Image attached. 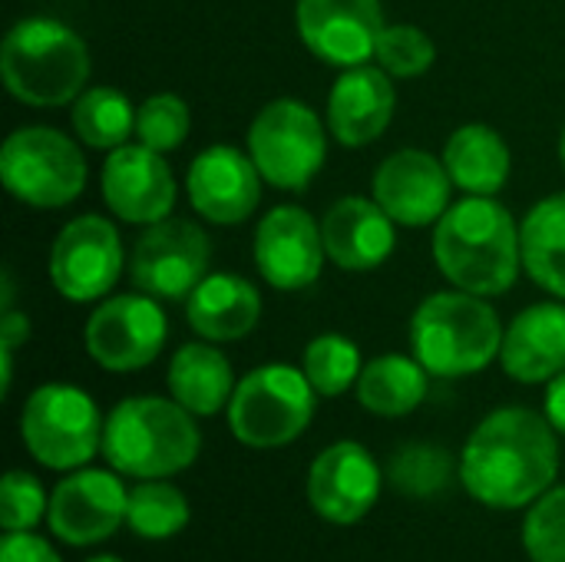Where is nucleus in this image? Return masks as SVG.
Instances as JSON below:
<instances>
[{"label":"nucleus","mask_w":565,"mask_h":562,"mask_svg":"<svg viewBox=\"0 0 565 562\" xmlns=\"http://www.w3.org/2000/svg\"><path fill=\"white\" fill-rule=\"evenodd\" d=\"M559 474L556 427L526 411L500 407L470 434L460 454L463 490L493 510H520L536 503Z\"/></svg>","instance_id":"nucleus-1"},{"label":"nucleus","mask_w":565,"mask_h":562,"mask_svg":"<svg viewBox=\"0 0 565 562\" xmlns=\"http://www.w3.org/2000/svg\"><path fill=\"white\" fill-rule=\"evenodd\" d=\"M434 258L454 288L480 298L503 295L523 268L520 229L510 209L493 195H467L440 215L434 229Z\"/></svg>","instance_id":"nucleus-2"},{"label":"nucleus","mask_w":565,"mask_h":562,"mask_svg":"<svg viewBox=\"0 0 565 562\" xmlns=\"http://www.w3.org/2000/svg\"><path fill=\"white\" fill-rule=\"evenodd\" d=\"M179 401L126 397L103 427V454L109 467L139 480H166L195 464L202 437Z\"/></svg>","instance_id":"nucleus-3"},{"label":"nucleus","mask_w":565,"mask_h":562,"mask_svg":"<svg viewBox=\"0 0 565 562\" xmlns=\"http://www.w3.org/2000/svg\"><path fill=\"white\" fill-rule=\"evenodd\" d=\"M0 73L13 99L36 109L66 106L76 103L89 79V50L66 23L26 17L3 40Z\"/></svg>","instance_id":"nucleus-4"},{"label":"nucleus","mask_w":565,"mask_h":562,"mask_svg":"<svg viewBox=\"0 0 565 562\" xmlns=\"http://www.w3.org/2000/svg\"><path fill=\"white\" fill-rule=\"evenodd\" d=\"M414 358L437 378H467L500 358L503 325L487 298L437 291L411 318Z\"/></svg>","instance_id":"nucleus-5"},{"label":"nucleus","mask_w":565,"mask_h":562,"mask_svg":"<svg viewBox=\"0 0 565 562\" xmlns=\"http://www.w3.org/2000/svg\"><path fill=\"white\" fill-rule=\"evenodd\" d=\"M315 388L305 371L265 364L235 384L228 401L232 434L255 450H275L305 434L315 414Z\"/></svg>","instance_id":"nucleus-6"},{"label":"nucleus","mask_w":565,"mask_h":562,"mask_svg":"<svg viewBox=\"0 0 565 562\" xmlns=\"http://www.w3.org/2000/svg\"><path fill=\"white\" fill-rule=\"evenodd\" d=\"M0 179L13 199L33 209H63L86 185V159L60 129L23 126L0 149Z\"/></svg>","instance_id":"nucleus-7"},{"label":"nucleus","mask_w":565,"mask_h":562,"mask_svg":"<svg viewBox=\"0 0 565 562\" xmlns=\"http://www.w3.org/2000/svg\"><path fill=\"white\" fill-rule=\"evenodd\" d=\"M103 417L93 397L73 384H43L30 394L20 437L50 470H79L103 450Z\"/></svg>","instance_id":"nucleus-8"},{"label":"nucleus","mask_w":565,"mask_h":562,"mask_svg":"<svg viewBox=\"0 0 565 562\" xmlns=\"http://www.w3.org/2000/svg\"><path fill=\"white\" fill-rule=\"evenodd\" d=\"M328 136L318 113L301 99L268 103L248 129V156L262 179L285 192H305L321 172Z\"/></svg>","instance_id":"nucleus-9"},{"label":"nucleus","mask_w":565,"mask_h":562,"mask_svg":"<svg viewBox=\"0 0 565 562\" xmlns=\"http://www.w3.org/2000/svg\"><path fill=\"white\" fill-rule=\"evenodd\" d=\"M209 235L185 219H162L132 248V285L159 301L189 298L209 275Z\"/></svg>","instance_id":"nucleus-10"},{"label":"nucleus","mask_w":565,"mask_h":562,"mask_svg":"<svg viewBox=\"0 0 565 562\" xmlns=\"http://www.w3.org/2000/svg\"><path fill=\"white\" fill-rule=\"evenodd\" d=\"M166 335L169 325L159 298L146 291L116 295L106 298L86 321V351L106 371H139L159 358Z\"/></svg>","instance_id":"nucleus-11"},{"label":"nucleus","mask_w":565,"mask_h":562,"mask_svg":"<svg viewBox=\"0 0 565 562\" xmlns=\"http://www.w3.org/2000/svg\"><path fill=\"white\" fill-rule=\"evenodd\" d=\"M122 272V242L109 219L79 215L63 225L50 248V282L76 305L99 301Z\"/></svg>","instance_id":"nucleus-12"},{"label":"nucleus","mask_w":565,"mask_h":562,"mask_svg":"<svg viewBox=\"0 0 565 562\" xmlns=\"http://www.w3.org/2000/svg\"><path fill=\"white\" fill-rule=\"evenodd\" d=\"M295 20L305 46L341 70L367 63L387 26L381 0H298Z\"/></svg>","instance_id":"nucleus-13"},{"label":"nucleus","mask_w":565,"mask_h":562,"mask_svg":"<svg viewBox=\"0 0 565 562\" xmlns=\"http://www.w3.org/2000/svg\"><path fill=\"white\" fill-rule=\"evenodd\" d=\"M377 497L381 467L361 444L341 441L315 457L308 470V503L321 520L354 527L374 510Z\"/></svg>","instance_id":"nucleus-14"},{"label":"nucleus","mask_w":565,"mask_h":562,"mask_svg":"<svg viewBox=\"0 0 565 562\" xmlns=\"http://www.w3.org/2000/svg\"><path fill=\"white\" fill-rule=\"evenodd\" d=\"M321 225L301 205L271 209L255 232V265L271 288L301 291L318 282L324 268Z\"/></svg>","instance_id":"nucleus-15"},{"label":"nucleus","mask_w":565,"mask_h":562,"mask_svg":"<svg viewBox=\"0 0 565 562\" xmlns=\"http://www.w3.org/2000/svg\"><path fill=\"white\" fill-rule=\"evenodd\" d=\"M450 185L454 179L444 159L420 149H401L374 172V202L397 225L424 229L437 225L450 209Z\"/></svg>","instance_id":"nucleus-16"},{"label":"nucleus","mask_w":565,"mask_h":562,"mask_svg":"<svg viewBox=\"0 0 565 562\" xmlns=\"http://www.w3.org/2000/svg\"><path fill=\"white\" fill-rule=\"evenodd\" d=\"M103 199L122 222L156 225L175 209V176L162 152L126 142L103 166Z\"/></svg>","instance_id":"nucleus-17"},{"label":"nucleus","mask_w":565,"mask_h":562,"mask_svg":"<svg viewBox=\"0 0 565 562\" xmlns=\"http://www.w3.org/2000/svg\"><path fill=\"white\" fill-rule=\"evenodd\" d=\"M126 503L129 494L119 477L106 470H76L53 490L46 523L56 540L89 547L113 537L126 523Z\"/></svg>","instance_id":"nucleus-18"},{"label":"nucleus","mask_w":565,"mask_h":562,"mask_svg":"<svg viewBox=\"0 0 565 562\" xmlns=\"http://www.w3.org/2000/svg\"><path fill=\"white\" fill-rule=\"evenodd\" d=\"M189 202L192 209L215 225L245 222L262 199V172L235 146H209L189 166Z\"/></svg>","instance_id":"nucleus-19"},{"label":"nucleus","mask_w":565,"mask_h":562,"mask_svg":"<svg viewBox=\"0 0 565 562\" xmlns=\"http://www.w3.org/2000/svg\"><path fill=\"white\" fill-rule=\"evenodd\" d=\"M397 93L391 73L381 66H351L341 70L328 96V126L341 146L361 149L384 136L394 119Z\"/></svg>","instance_id":"nucleus-20"},{"label":"nucleus","mask_w":565,"mask_h":562,"mask_svg":"<svg viewBox=\"0 0 565 562\" xmlns=\"http://www.w3.org/2000/svg\"><path fill=\"white\" fill-rule=\"evenodd\" d=\"M394 225L397 222L364 195L338 199L321 219L328 258L348 272H371L391 258Z\"/></svg>","instance_id":"nucleus-21"},{"label":"nucleus","mask_w":565,"mask_h":562,"mask_svg":"<svg viewBox=\"0 0 565 562\" xmlns=\"http://www.w3.org/2000/svg\"><path fill=\"white\" fill-rule=\"evenodd\" d=\"M503 371L520 384H543L565 371V305L540 301L520 311L500 348Z\"/></svg>","instance_id":"nucleus-22"},{"label":"nucleus","mask_w":565,"mask_h":562,"mask_svg":"<svg viewBox=\"0 0 565 562\" xmlns=\"http://www.w3.org/2000/svg\"><path fill=\"white\" fill-rule=\"evenodd\" d=\"M185 315L192 331L205 341H238L258 325L262 295L238 275H205V282L189 295Z\"/></svg>","instance_id":"nucleus-23"},{"label":"nucleus","mask_w":565,"mask_h":562,"mask_svg":"<svg viewBox=\"0 0 565 562\" xmlns=\"http://www.w3.org/2000/svg\"><path fill=\"white\" fill-rule=\"evenodd\" d=\"M444 166L467 195H497L510 179V146L497 129L470 123L447 139Z\"/></svg>","instance_id":"nucleus-24"},{"label":"nucleus","mask_w":565,"mask_h":562,"mask_svg":"<svg viewBox=\"0 0 565 562\" xmlns=\"http://www.w3.org/2000/svg\"><path fill=\"white\" fill-rule=\"evenodd\" d=\"M169 391L195 417H212L228 407L235 374L228 358L212 344H182L169 364Z\"/></svg>","instance_id":"nucleus-25"},{"label":"nucleus","mask_w":565,"mask_h":562,"mask_svg":"<svg viewBox=\"0 0 565 562\" xmlns=\"http://www.w3.org/2000/svg\"><path fill=\"white\" fill-rule=\"evenodd\" d=\"M427 397V368L417 358L381 354L358 378V401L377 417H404Z\"/></svg>","instance_id":"nucleus-26"},{"label":"nucleus","mask_w":565,"mask_h":562,"mask_svg":"<svg viewBox=\"0 0 565 562\" xmlns=\"http://www.w3.org/2000/svg\"><path fill=\"white\" fill-rule=\"evenodd\" d=\"M523 268L550 295L565 298V192L543 199L520 225Z\"/></svg>","instance_id":"nucleus-27"},{"label":"nucleus","mask_w":565,"mask_h":562,"mask_svg":"<svg viewBox=\"0 0 565 562\" xmlns=\"http://www.w3.org/2000/svg\"><path fill=\"white\" fill-rule=\"evenodd\" d=\"M73 129L93 149H119L136 132V109L113 86H89L73 103Z\"/></svg>","instance_id":"nucleus-28"},{"label":"nucleus","mask_w":565,"mask_h":562,"mask_svg":"<svg viewBox=\"0 0 565 562\" xmlns=\"http://www.w3.org/2000/svg\"><path fill=\"white\" fill-rule=\"evenodd\" d=\"M189 523L185 497L166 480H146L129 494L126 527L142 540H169Z\"/></svg>","instance_id":"nucleus-29"},{"label":"nucleus","mask_w":565,"mask_h":562,"mask_svg":"<svg viewBox=\"0 0 565 562\" xmlns=\"http://www.w3.org/2000/svg\"><path fill=\"white\" fill-rule=\"evenodd\" d=\"M361 351L344 335H321L305 351V374L321 397L344 394L361 378Z\"/></svg>","instance_id":"nucleus-30"},{"label":"nucleus","mask_w":565,"mask_h":562,"mask_svg":"<svg viewBox=\"0 0 565 562\" xmlns=\"http://www.w3.org/2000/svg\"><path fill=\"white\" fill-rule=\"evenodd\" d=\"M374 56H377L381 70H387L391 76L411 79V76H420V73H427L434 66L437 46H434V40L420 26H414V23H391V26H384Z\"/></svg>","instance_id":"nucleus-31"},{"label":"nucleus","mask_w":565,"mask_h":562,"mask_svg":"<svg viewBox=\"0 0 565 562\" xmlns=\"http://www.w3.org/2000/svg\"><path fill=\"white\" fill-rule=\"evenodd\" d=\"M523 547L533 562H565V487L546 490L530 507Z\"/></svg>","instance_id":"nucleus-32"},{"label":"nucleus","mask_w":565,"mask_h":562,"mask_svg":"<svg viewBox=\"0 0 565 562\" xmlns=\"http://www.w3.org/2000/svg\"><path fill=\"white\" fill-rule=\"evenodd\" d=\"M136 136L156 152H172L189 136V106L175 93H156L136 109Z\"/></svg>","instance_id":"nucleus-33"},{"label":"nucleus","mask_w":565,"mask_h":562,"mask_svg":"<svg viewBox=\"0 0 565 562\" xmlns=\"http://www.w3.org/2000/svg\"><path fill=\"white\" fill-rule=\"evenodd\" d=\"M50 510V500L43 494V487L23 474V470H10L3 477L0 487V527L7 533H20V530H33Z\"/></svg>","instance_id":"nucleus-34"},{"label":"nucleus","mask_w":565,"mask_h":562,"mask_svg":"<svg viewBox=\"0 0 565 562\" xmlns=\"http://www.w3.org/2000/svg\"><path fill=\"white\" fill-rule=\"evenodd\" d=\"M447 454L437 447H407L394 457L391 464V477L394 484H401L411 497H430L444 487L447 480Z\"/></svg>","instance_id":"nucleus-35"},{"label":"nucleus","mask_w":565,"mask_h":562,"mask_svg":"<svg viewBox=\"0 0 565 562\" xmlns=\"http://www.w3.org/2000/svg\"><path fill=\"white\" fill-rule=\"evenodd\" d=\"M0 562H60L53 553V547L40 537H33L30 530L20 533H7L0 543Z\"/></svg>","instance_id":"nucleus-36"},{"label":"nucleus","mask_w":565,"mask_h":562,"mask_svg":"<svg viewBox=\"0 0 565 562\" xmlns=\"http://www.w3.org/2000/svg\"><path fill=\"white\" fill-rule=\"evenodd\" d=\"M26 338H30V318H26L23 311L7 308L3 318H0V348L17 351Z\"/></svg>","instance_id":"nucleus-37"},{"label":"nucleus","mask_w":565,"mask_h":562,"mask_svg":"<svg viewBox=\"0 0 565 562\" xmlns=\"http://www.w3.org/2000/svg\"><path fill=\"white\" fill-rule=\"evenodd\" d=\"M546 421L556 427V434H565V371L546 388Z\"/></svg>","instance_id":"nucleus-38"},{"label":"nucleus","mask_w":565,"mask_h":562,"mask_svg":"<svg viewBox=\"0 0 565 562\" xmlns=\"http://www.w3.org/2000/svg\"><path fill=\"white\" fill-rule=\"evenodd\" d=\"M559 159H563V169H565V129H563V139H559Z\"/></svg>","instance_id":"nucleus-39"},{"label":"nucleus","mask_w":565,"mask_h":562,"mask_svg":"<svg viewBox=\"0 0 565 562\" xmlns=\"http://www.w3.org/2000/svg\"><path fill=\"white\" fill-rule=\"evenodd\" d=\"M89 562H122V560H116V556H93Z\"/></svg>","instance_id":"nucleus-40"}]
</instances>
